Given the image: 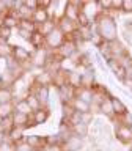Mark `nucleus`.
Instances as JSON below:
<instances>
[{
	"label": "nucleus",
	"instance_id": "obj_13",
	"mask_svg": "<svg viewBox=\"0 0 132 151\" xmlns=\"http://www.w3.org/2000/svg\"><path fill=\"white\" fill-rule=\"evenodd\" d=\"M110 96H112V94H110ZM110 96L105 98L101 104H99V113H102L104 116H107V118H108V120L115 121V110H113V106H112Z\"/></svg>",
	"mask_w": 132,
	"mask_h": 151
},
{
	"label": "nucleus",
	"instance_id": "obj_11",
	"mask_svg": "<svg viewBox=\"0 0 132 151\" xmlns=\"http://www.w3.org/2000/svg\"><path fill=\"white\" fill-rule=\"evenodd\" d=\"M74 98H75V90L72 87H69L68 83L58 87V99L61 101V104H69Z\"/></svg>",
	"mask_w": 132,
	"mask_h": 151
},
{
	"label": "nucleus",
	"instance_id": "obj_23",
	"mask_svg": "<svg viewBox=\"0 0 132 151\" xmlns=\"http://www.w3.org/2000/svg\"><path fill=\"white\" fill-rule=\"evenodd\" d=\"M77 60L75 58H60V71L63 73H71L77 69Z\"/></svg>",
	"mask_w": 132,
	"mask_h": 151
},
{
	"label": "nucleus",
	"instance_id": "obj_16",
	"mask_svg": "<svg viewBox=\"0 0 132 151\" xmlns=\"http://www.w3.org/2000/svg\"><path fill=\"white\" fill-rule=\"evenodd\" d=\"M49 19H50V14L47 11V8L38 6L35 11H33V22H35L36 25H41V24H44L46 21H49Z\"/></svg>",
	"mask_w": 132,
	"mask_h": 151
},
{
	"label": "nucleus",
	"instance_id": "obj_41",
	"mask_svg": "<svg viewBox=\"0 0 132 151\" xmlns=\"http://www.w3.org/2000/svg\"><path fill=\"white\" fill-rule=\"evenodd\" d=\"M121 11L124 14H132V0H123Z\"/></svg>",
	"mask_w": 132,
	"mask_h": 151
},
{
	"label": "nucleus",
	"instance_id": "obj_28",
	"mask_svg": "<svg viewBox=\"0 0 132 151\" xmlns=\"http://www.w3.org/2000/svg\"><path fill=\"white\" fill-rule=\"evenodd\" d=\"M55 28H57V21H54V19H49V21H46L44 24L38 25V32H39L41 35L47 36L50 32H54Z\"/></svg>",
	"mask_w": 132,
	"mask_h": 151
},
{
	"label": "nucleus",
	"instance_id": "obj_34",
	"mask_svg": "<svg viewBox=\"0 0 132 151\" xmlns=\"http://www.w3.org/2000/svg\"><path fill=\"white\" fill-rule=\"evenodd\" d=\"M13 47L8 41H0V58H8L13 54Z\"/></svg>",
	"mask_w": 132,
	"mask_h": 151
},
{
	"label": "nucleus",
	"instance_id": "obj_2",
	"mask_svg": "<svg viewBox=\"0 0 132 151\" xmlns=\"http://www.w3.org/2000/svg\"><path fill=\"white\" fill-rule=\"evenodd\" d=\"M66 40H68L66 35L60 30L58 27H57L54 32H50L49 35L44 38V47L47 50H50V52H57Z\"/></svg>",
	"mask_w": 132,
	"mask_h": 151
},
{
	"label": "nucleus",
	"instance_id": "obj_22",
	"mask_svg": "<svg viewBox=\"0 0 132 151\" xmlns=\"http://www.w3.org/2000/svg\"><path fill=\"white\" fill-rule=\"evenodd\" d=\"M63 16L68 17V19H71V21H74V22H77V21H79V16H80V8L75 6V5L66 3Z\"/></svg>",
	"mask_w": 132,
	"mask_h": 151
},
{
	"label": "nucleus",
	"instance_id": "obj_32",
	"mask_svg": "<svg viewBox=\"0 0 132 151\" xmlns=\"http://www.w3.org/2000/svg\"><path fill=\"white\" fill-rule=\"evenodd\" d=\"M44 35H41L39 32H35L32 35V38H30V44L33 46V49H42V47H44Z\"/></svg>",
	"mask_w": 132,
	"mask_h": 151
},
{
	"label": "nucleus",
	"instance_id": "obj_20",
	"mask_svg": "<svg viewBox=\"0 0 132 151\" xmlns=\"http://www.w3.org/2000/svg\"><path fill=\"white\" fill-rule=\"evenodd\" d=\"M6 102H14L13 87H5V85H0V104H6Z\"/></svg>",
	"mask_w": 132,
	"mask_h": 151
},
{
	"label": "nucleus",
	"instance_id": "obj_47",
	"mask_svg": "<svg viewBox=\"0 0 132 151\" xmlns=\"http://www.w3.org/2000/svg\"><path fill=\"white\" fill-rule=\"evenodd\" d=\"M68 3H71V5H75V6H82V3H83V0H68Z\"/></svg>",
	"mask_w": 132,
	"mask_h": 151
},
{
	"label": "nucleus",
	"instance_id": "obj_39",
	"mask_svg": "<svg viewBox=\"0 0 132 151\" xmlns=\"http://www.w3.org/2000/svg\"><path fill=\"white\" fill-rule=\"evenodd\" d=\"M33 150H35V148L28 145L25 140H22V142H19V143H16V151H33Z\"/></svg>",
	"mask_w": 132,
	"mask_h": 151
},
{
	"label": "nucleus",
	"instance_id": "obj_9",
	"mask_svg": "<svg viewBox=\"0 0 132 151\" xmlns=\"http://www.w3.org/2000/svg\"><path fill=\"white\" fill-rule=\"evenodd\" d=\"M49 116H50V110H49V107H47V106H42L39 109H36V110H33L32 115H30L32 126H41V124H44V123L49 120Z\"/></svg>",
	"mask_w": 132,
	"mask_h": 151
},
{
	"label": "nucleus",
	"instance_id": "obj_24",
	"mask_svg": "<svg viewBox=\"0 0 132 151\" xmlns=\"http://www.w3.org/2000/svg\"><path fill=\"white\" fill-rule=\"evenodd\" d=\"M24 131H25V129H22V127H16V126H14L13 129L6 134V135H8V140H9V142H13L14 145L19 143V142H22L24 139H25V135H24Z\"/></svg>",
	"mask_w": 132,
	"mask_h": 151
},
{
	"label": "nucleus",
	"instance_id": "obj_48",
	"mask_svg": "<svg viewBox=\"0 0 132 151\" xmlns=\"http://www.w3.org/2000/svg\"><path fill=\"white\" fill-rule=\"evenodd\" d=\"M5 140H8V135L5 134V132H2V131H0V145H2Z\"/></svg>",
	"mask_w": 132,
	"mask_h": 151
},
{
	"label": "nucleus",
	"instance_id": "obj_30",
	"mask_svg": "<svg viewBox=\"0 0 132 151\" xmlns=\"http://www.w3.org/2000/svg\"><path fill=\"white\" fill-rule=\"evenodd\" d=\"M14 112H19V113H25V115H32V109L30 106L27 104L25 99H19V101H14Z\"/></svg>",
	"mask_w": 132,
	"mask_h": 151
},
{
	"label": "nucleus",
	"instance_id": "obj_7",
	"mask_svg": "<svg viewBox=\"0 0 132 151\" xmlns=\"http://www.w3.org/2000/svg\"><path fill=\"white\" fill-rule=\"evenodd\" d=\"M57 27H58L60 30L65 33L66 38H72L75 33L79 32V24L74 22V21H71V19H68V17H65V16H61V17L58 19Z\"/></svg>",
	"mask_w": 132,
	"mask_h": 151
},
{
	"label": "nucleus",
	"instance_id": "obj_25",
	"mask_svg": "<svg viewBox=\"0 0 132 151\" xmlns=\"http://www.w3.org/2000/svg\"><path fill=\"white\" fill-rule=\"evenodd\" d=\"M33 11H35V9L28 8L25 3H22L21 6H19L16 11H13V13L17 16L19 21H22V19H33Z\"/></svg>",
	"mask_w": 132,
	"mask_h": 151
},
{
	"label": "nucleus",
	"instance_id": "obj_8",
	"mask_svg": "<svg viewBox=\"0 0 132 151\" xmlns=\"http://www.w3.org/2000/svg\"><path fill=\"white\" fill-rule=\"evenodd\" d=\"M83 145H85V140H83V137H80L77 134H69L68 137L65 139L63 142V151H80L83 148Z\"/></svg>",
	"mask_w": 132,
	"mask_h": 151
},
{
	"label": "nucleus",
	"instance_id": "obj_3",
	"mask_svg": "<svg viewBox=\"0 0 132 151\" xmlns=\"http://www.w3.org/2000/svg\"><path fill=\"white\" fill-rule=\"evenodd\" d=\"M50 60H52L50 50H47L46 47H42V49H36L32 54L30 65H32V68H47V65H49Z\"/></svg>",
	"mask_w": 132,
	"mask_h": 151
},
{
	"label": "nucleus",
	"instance_id": "obj_43",
	"mask_svg": "<svg viewBox=\"0 0 132 151\" xmlns=\"http://www.w3.org/2000/svg\"><path fill=\"white\" fill-rule=\"evenodd\" d=\"M99 6L102 8V11H105V9H110L112 6V0H98Z\"/></svg>",
	"mask_w": 132,
	"mask_h": 151
},
{
	"label": "nucleus",
	"instance_id": "obj_40",
	"mask_svg": "<svg viewBox=\"0 0 132 151\" xmlns=\"http://www.w3.org/2000/svg\"><path fill=\"white\" fill-rule=\"evenodd\" d=\"M0 151H16V145L9 140H5L2 145H0Z\"/></svg>",
	"mask_w": 132,
	"mask_h": 151
},
{
	"label": "nucleus",
	"instance_id": "obj_33",
	"mask_svg": "<svg viewBox=\"0 0 132 151\" xmlns=\"http://www.w3.org/2000/svg\"><path fill=\"white\" fill-rule=\"evenodd\" d=\"M14 113V102H6V104H0V120L9 118Z\"/></svg>",
	"mask_w": 132,
	"mask_h": 151
},
{
	"label": "nucleus",
	"instance_id": "obj_26",
	"mask_svg": "<svg viewBox=\"0 0 132 151\" xmlns=\"http://www.w3.org/2000/svg\"><path fill=\"white\" fill-rule=\"evenodd\" d=\"M17 28L24 32H28V33H35L38 30V25L33 22V19H22V21H19Z\"/></svg>",
	"mask_w": 132,
	"mask_h": 151
},
{
	"label": "nucleus",
	"instance_id": "obj_31",
	"mask_svg": "<svg viewBox=\"0 0 132 151\" xmlns=\"http://www.w3.org/2000/svg\"><path fill=\"white\" fill-rule=\"evenodd\" d=\"M72 132H74V134H77V135H80V137H83V139H87V135L90 132V124L80 121V123H77V124L72 126Z\"/></svg>",
	"mask_w": 132,
	"mask_h": 151
},
{
	"label": "nucleus",
	"instance_id": "obj_12",
	"mask_svg": "<svg viewBox=\"0 0 132 151\" xmlns=\"http://www.w3.org/2000/svg\"><path fill=\"white\" fill-rule=\"evenodd\" d=\"M11 120H13V124L16 126V127H22V129H28V127H32L30 115H25V113L14 112L13 115H11Z\"/></svg>",
	"mask_w": 132,
	"mask_h": 151
},
{
	"label": "nucleus",
	"instance_id": "obj_10",
	"mask_svg": "<svg viewBox=\"0 0 132 151\" xmlns=\"http://www.w3.org/2000/svg\"><path fill=\"white\" fill-rule=\"evenodd\" d=\"M11 58L19 65H24V63H30L32 60V52L27 50L25 47H21V46H14L13 47V54H11Z\"/></svg>",
	"mask_w": 132,
	"mask_h": 151
},
{
	"label": "nucleus",
	"instance_id": "obj_6",
	"mask_svg": "<svg viewBox=\"0 0 132 151\" xmlns=\"http://www.w3.org/2000/svg\"><path fill=\"white\" fill-rule=\"evenodd\" d=\"M80 50L77 44H75L74 40H71V38H68L63 44H61V47L58 50H57V55L60 57V58H75V55H79Z\"/></svg>",
	"mask_w": 132,
	"mask_h": 151
},
{
	"label": "nucleus",
	"instance_id": "obj_51",
	"mask_svg": "<svg viewBox=\"0 0 132 151\" xmlns=\"http://www.w3.org/2000/svg\"><path fill=\"white\" fill-rule=\"evenodd\" d=\"M129 151H132V148H131V150H129Z\"/></svg>",
	"mask_w": 132,
	"mask_h": 151
},
{
	"label": "nucleus",
	"instance_id": "obj_18",
	"mask_svg": "<svg viewBox=\"0 0 132 151\" xmlns=\"http://www.w3.org/2000/svg\"><path fill=\"white\" fill-rule=\"evenodd\" d=\"M110 101H112V106H113V110H115V120L120 118L121 115H124L127 112V107L126 104L123 102V99L116 98V96H110Z\"/></svg>",
	"mask_w": 132,
	"mask_h": 151
},
{
	"label": "nucleus",
	"instance_id": "obj_17",
	"mask_svg": "<svg viewBox=\"0 0 132 151\" xmlns=\"http://www.w3.org/2000/svg\"><path fill=\"white\" fill-rule=\"evenodd\" d=\"M66 83L69 87H72L74 90H79L82 87V76L77 71H71V73H66Z\"/></svg>",
	"mask_w": 132,
	"mask_h": 151
},
{
	"label": "nucleus",
	"instance_id": "obj_1",
	"mask_svg": "<svg viewBox=\"0 0 132 151\" xmlns=\"http://www.w3.org/2000/svg\"><path fill=\"white\" fill-rule=\"evenodd\" d=\"M94 25H96L99 35L102 36V40L105 42H112V41H116L120 40L118 38V25L108 13H101L98 16V19L94 21Z\"/></svg>",
	"mask_w": 132,
	"mask_h": 151
},
{
	"label": "nucleus",
	"instance_id": "obj_27",
	"mask_svg": "<svg viewBox=\"0 0 132 151\" xmlns=\"http://www.w3.org/2000/svg\"><path fill=\"white\" fill-rule=\"evenodd\" d=\"M75 98L82 99V101H87L91 104L93 102V88H85L80 87L79 90H75Z\"/></svg>",
	"mask_w": 132,
	"mask_h": 151
},
{
	"label": "nucleus",
	"instance_id": "obj_35",
	"mask_svg": "<svg viewBox=\"0 0 132 151\" xmlns=\"http://www.w3.org/2000/svg\"><path fill=\"white\" fill-rule=\"evenodd\" d=\"M25 101H27L28 106H30L32 110H36V109L42 107V106H41V102H39V99H38V96H36V94L33 93V91H32V93H30V94H28V96L25 98Z\"/></svg>",
	"mask_w": 132,
	"mask_h": 151
},
{
	"label": "nucleus",
	"instance_id": "obj_50",
	"mask_svg": "<svg viewBox=\"0 0 132 151\" xmlns=\"http://www.w3.org/2000/svg\"><path fill=\"white\" fill-rule=\"evenodd\" d=\"M33 151H44L42 148H36V150H33Z\"/></svg>",
	"mask_w": 132,
	"mask_h": 151
},
{
	"label": "nucleus",
	"instance_id": "obj_19",
	"mask_svg": "<svg viewBox=\"0 0 132 151\" xmlns=\"http://www.w3.org/2000/svg\"><path fill=\"white\" fill-rule=\"evenodd\" d=\"M27 142L30 146H33V148H44V146L47 145V140L46 137H41V135H25V139H24Z\"/></svg>",
	"mask_w": 132,
	"mask_h": 151
},
{
	"label": "nucleus",
	"instance_id": "obj_46",
	"mask_svg": "<svg viewBox=\"0 0 132 151\" xmlns=\"http://www.w3.org/2000/svg\"><path fill=\"white\" fill-rule=\"evenodd\" d=\"M123 85H124L126 88H129L131 91H132V79H129V77H126V79H124V82H123Z\"/></svg>",
	"mask_w": 132,
	"mask_h": 151
},
{
	"label": "nucleus",
	"instance_id": "obj_21",
	"mask_svg": "<svg viewBox=\"0 0 132 151\" xmlns=\"http://www.w3.org/2000/svg\"><path fill=\"white\" fill-rule=\"evenodd\" d=\"M71 106H72L74 112H79V113H88L90 109H91V104L87 102V101H82L79 98H74L71 101Z\"/></svg>",
	"mask_w": 132,
	"mask_h": 151
},
{
	"label": "nucleus",
	"instance_id": "obj_36",
	"mask_svg": "<svg viewBox=\"0 0 132 151\" xmlns=\"http://www.w3.org/2000/svg\"><path fill=\"white\" fill-rule=\"evenodd\" d=\"M13 127H14V124H13L11 116H9V118H5V120H0V131H2V132L8 134V132L11 131Z\"/></svg>",
	"mask_w": 132,
	"mask_h": 151
},
{
	"label": "nucleus",
	"instance_id": "obj_49",
	"mask_svg": "<svg viewBox=\"0 0 132 151\" xmlns=\"http://www.w3.org/2000/svg\"><path fill=\"white\" fill-rule=\"evenodd\" d=\"M126 73H127V77H129V79H132V65H131L129 68L126 69Z\"/></svg>",
	"mask_w": 132,
	"mask_h": 151
},
{
	"label": "nucleus",
	"instance_id": "obj_29",
	"mask_svg": "<svg viewBox=\"0 0 132 151\" xmlns=\"http://www.w3.org/2000/svg\"><path fill=\"white\" fill-rule=\"evenodd\" d=\"M0 24H3V25H6V27H9V28H13V27L17 28L19 19H17V16H16L13 11H9V13H6V14L2 17V22H0Z\"/></svg>",
	"mask_w": 132,
	"mask_h": 151
},
{
	"label": "nucleus",
	"instance_id": "obj_44",
	"mask_svg": "<svg viewBox=\"0 0 132 151\" xmlns=\"http://www.w3.org/2000/svg\"><path fill=\"white\" fill-rule=\"evenodd\" d=\"M24 3L32 9H36L38 6H39V5H38V0H24Z\"/></svg>",
	"mask_w": 132,
	"mask_h": 151
},
{
	"label": "nucleus",
	"instance_id": "obj_42",
	"mask_svg": "<svg viewBox=\"0 0 132 151\" xmlns=\"http://www.w3.org/2000/svg\"><path fill=\"white\" fill-rule=\"evenodd\" d=\"M42 150H44V151H63V146H61V145H50V143H47Z\"/></svg>",
	"mask_w": 132,
	"mask_h": 151
},
{
	"label": "nucleus",
	"instance_id": "obj_5",
	"mask_svg": "<svg viewBox=\"0 0 132 151\" xmlns=\"http://www.w3.org/2000/svg\"><path fill=\"white\" fill-rule=\"evenodd\" d=\"M101 6H99V3H98V0H83V3H82V6H80V13L85 14V16L88 17V21L90 22H94L98 19V16L101 13Z\"/></svg>",
	"mask_w": 132,
	"mask_h": 151
},
{
	"label": "nucleus",
	"instance_id": "obj_45",
	"mask_svg": "<svg viewBox=\"0 0 132 151\" xmlns=\"http://www.w3.org/2000/svg\"><path fill=\"white\" fill-rule=\"evenodd\" d=\"M52 2H54V0H38V5L42 8H49L52 5Z\"/></svg>",
	"mask_w": 132,
	"mask_h": 151
},
{
	"label": "nucleus",
	"instance_id": "obj_14",
	"mask_svg": "<svg viewBox=\"0 0 132 151\" xmlns=\"http://www.w3.org/2000/svg\"><path fill=\"white\" fill-rule=\"evenodd\" d=\"M33 83L38 85V87H50L54 83V76L46 69V71H42V73L35 76V82Z\"/></svg>",
	"mask_w": 132,
	"mask_h": 151
},
{
	"label": "nucleus",
	"instance_id": "obj_37",
	"mask_svg": "<svg viewBox=\"0 0 132 151\" xmlns=\"http://www.w3.org/2000/svg\"><path fill=\"white\" fill-rule=\"evenodd\" d=\"M115 121H120L121 124H124V126H129V127H131V126H132V113L127 110L124 115H121L120 118H116Z\"/></svg>",
	"mask_w": 132,
	"mask_h": 151
},
{
	"label": "nucleus",
	"instance_id": "obj_38",
	"mask_svg": "<svg viewBox=\"0 0 132 151\" xmlns=\"http://www.w3.org/2000/svg\"><path fill=\"white\" fill-rule=\"evenodd\" d=\"M9 36H11V28L0 24V41H8Z\"/></svg>",
	"mask_w": 132,
	"mask_h": 151
},
{
	"label": "nucleus",
	"instance_id": "obj_4",
	"mask_svg": "<svg viewBox=\"0 0 132 151\" xmlns=\"http://www.w3.org/2000/svg\"><path fill=\"white\" fill-rule=\"evenodd\" d=\"M113 134H115V139L118 143H121V145H131L132 143V129L129 126H124L120 121H115Z\"/></svg>",
	"mask_w": 132,
	"mask_h": 151
},
{
	"label": "nucleus",
	"instance_id": "obj_15",
	"mask_svg": "<svg viewBox=\"0 0 132 151\" xmlns=\"http://www.w3.org/2000/svg\"><path fill=\"white\" fill-rule=\"evenodd\" d=\"M32 91L38 96L41 106H47L49 104V99H50V88L49 87H38V85H35V90H32Z\"/></svg>",
	"mask_w": 132,
	"mask_h": 151
}]
</instances>
